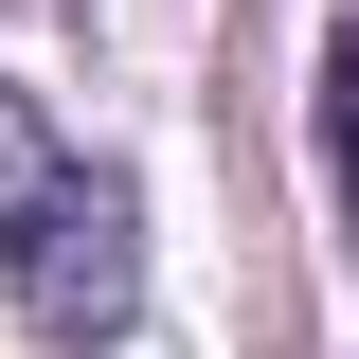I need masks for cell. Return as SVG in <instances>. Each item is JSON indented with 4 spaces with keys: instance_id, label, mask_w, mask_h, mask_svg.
<instances>
[{
    "instance_id": "cell-1",
    "label": "cell",
    "mask_w": 359,
    "mask_h": 359,
    "mask_svg": "<svg viewBox=\"0 0 359 359\" xmlns=\"http://www.w3.org/2000/svg\"><path fill=\"white\" fill-rule=\"evenodd\" d=\"M0 269H18L36 341H126V306H144V198L108 162H72L18 90H0Z\"/></svg>"
},
{
    "instance_id": "cell-2",
    "label": "cell",
    "mask_w": 359,
    "mask_h": 359,
    "mask_svg": "<svg viewBox=\"0 0 359 359\" xmlns=\"http://www.w3.org/2000/svg\"><path fill=\"white\" fill-rule=\"evenodd\" d=\"M323 162H341V216H359V54L323 72Z\"/></svg>"
}]
</instances>
